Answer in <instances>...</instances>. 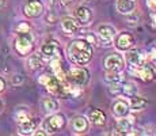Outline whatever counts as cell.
Here are the masks:
<instances>
[{
	"mask_svg": "<svg viewBox=\"0 0 156 136\" xmlns=\"http://www.w3.org/2000/svg\"><path fill=\"white\" fill-rule=\"evenodd\" d=\"M152 22H154V26L156 27V11L152 13Z\"/></svg>",
	"mask_w": 156,
	"mask_h": 136,
	"instance_id": "e575fe53",
	"label": "cell"
},
{
	"mask_svg": "<svg viewBox=\"0 0 156 136\" xmlns=\"http://www.w3.org/2000/svg\"><path fill=\"white\" fill-rule=\"evenodd\" d=\"M27 119H30V114L27 110H23V109L16 110V113H15V120H16L18 123L25 121V120H27Z\"/></svg>",
	"mask_w": 156,
	"mask_h": 136,
	"instance_id": "484cf974",
	"label": "cell"
},
{
	"mask_svg": "<svg viewBox=\"0 0 156 136\" xmlns=\"http://www.w3.org/2000/svg\"><path fill=\"white\" fill-rule=\"evenodd\" d=\"M94 49L87 40H75L68 45V59L76 65H86L91 61Z\"/></svg>",
	"mask_w": 156,
	"mask_h": 136,
	"instance_id": "6da1fadb",
	"label": "cell"
},
{
	"mask_svg": "<svg viewBox=\"0 0 156 136\" xmlns=\"http://www.w3.org/2000/svg\"><path fill=\"white\" fill-rule=\"evenodd\" d=\"M148 105V101H147L144 97L140 95H133L130 97V102H129V106H130L132 110H141Z\"/></svg>",
	"mask_w": 156,
	"mask_h": 136,
	"instance_id": "ffe728a7",
	"label": "cell"
},
{
	"mask_svg": "<svg viewBox=\"0 0 156 136\" xmlns=\"http://www.w3.org/2000/svg\"><path fill=\"white\" fill-rule=\"evenodd\" d=\"M61 27H62V30H64L67 34H76V33L80 30L82 25L77 22L76 18L67 17V18H64V19L61 20Z\"/></svg>",
	"mask_w": 156,
	"mask_h": 136,
	"instance_id": "4fadbf2b",
	"label": "cell"
},
{
	"mask_svg": "<svg viewBox=\"0 0 156 136\" xmlns=\"http://www.w3.org/2000/svg\"><path fill=\"white\" fill-rule=\"evenodd\" d=\"M109 93L112 95H121L122 94V84L121 83H110Z\"/></svg>",
	"mask_w": 156,
	"mask_h": 136,
	"instance_id": "d4e9b609",
	"label": "cell"
},
{
	"mask_svg": "<svg viewBox=\"0 0 156 136\" xmlns=\"http://www.w3.org/2000/svg\"><path fill=\"white\" fill-rule=\"evenodd\" d=\"M115 134L117 135H129L132 132V123L126 117H119V120L115 124Z\"/></svg>",
	"mask_w": 156,
	"mask_h": 136,
	"instance_id": "9a60e30c",
	"label": "cell"
},
{
	"mask_svg": "<svg viewBox=\"0 0 156 136\" xmlns=\"http://www.w3.org/2000/svg\"><path fill=\"white\" fill-rule=\"evenodd\" d=\"M106 82L107 83H121L124 80V76H122L121 72H114V71H109V74L106 75Z\"/></svg>",
	"mask_w": 156,
	"mask_h": 136,
	"instance_id": "603a6c76",
	"label": "cell"
},
{
	"mask_svg": "<svg viewBox=\"0 0 156 136\" xmlns=\"http://www.w3.org/2000/svg\"><path fill=\"white\" fill-rule=\"evenodd\" d=\"M97 33H98V37H99L101 42H112L117 34L115 29L112 25H99Z\"/></svg>",
	"mask_w": 156,
	"mask_h": 136,
	"instance_id": "9c48e42d",
	"label": "cell"
},
{
	"mask_svg": "<svg viewBox=\"0 0 156 136\" xmlns=\"http://www.w3.org/2000/svg\"><path fill=\"white\" fill-rule=\"evenodd\" d=\"M44 13V4L40 0H30L25 6V14L30 18H37Z\"/></svg>",
	"mask_w": 156,
	"mask_h": 136,
	"instance_id": "8fae6325",
	"label": "cell"
},
{
	"mask_svg": "<svg viewBox=\"0 0 156 136\" xmlns=\"http://www.w3.org/2000/svg\"><path fill=\"white\" fill-rule=\"evenodd\" d=\"M16 31L18 33H25V31H30V26L27 25V23H25V22H22L19 26L16 27Z\"/></svg>",
	"mask_w": 156,
	"mask_h": 136,
	"instance_id": "4316f807",
	"label": "cell"
},
{
	"mask_svg": "<svg viewBox=\"0 0 156 136\" xmlns=\"http://www.w3.org/2000/svg\"><path fill=\"white\" fill-rule=\"evenodd\" d=\"M112 112L115 117H126L130 112V106H129V102L125 99H117L115 102L112 105Z\"/></svg>",
	"mask_w": 156,
	"mask_h": 136,
	"instance_id": "7c38bea8",
	"label": "cell"
},
{
	"mask_svg": "<svg viewBox=\"0 0 156 136\" xmlns=\"http://www.w3.org/2000/svg\"><path fill=\"white\" fill-rule=\"evenodd\" d=\"M133 69H134V72H136V75H139L144 82H152L156 78L155 68L152 67V65H149L148 63L143 64L141 67H137V68H133Z\"/></svg>",
	"mask_w": 156,
	"mask_h": 136,
	"instance_id": "30bf717a",
	"label": "cell"
},
{
	"mask_svg": "<svg viewBox=\"0 0 156 136\" xmlns=\"http://www.w3.org/2000/svg\"><path fill=\"white\" fill-rule=\"evenodd\" d=\"M129 17H128V20H129V23H136V20H139V17H137L136 14H133V13H130V14H128Z\"/></svg>",
	"mask_w": 156,
	"mask_h": 136,
	"instance_id": "83f0119b",
	"label": "cell"
},
{
	"mask_svg": "<svg viewBox=\"0 0 156 136\" xmlns=\"http://www.w3.org/2000/svg\"><path fill=\"white\" fill-rule=\"evenodd\" d=\"M88 119L92 124H97V125H102V124L106 123V114L101 110V109H92L88 113Z\"/></svg>",
	"mask_w": 156,
	"mask_h": 136,
	"instance_id": "d6986e66",
	"label": "cell"
},
{
	"mask_svg": "<svg viewBox=\"0 0 156 136\" xmlns=\"http://www.w3.org/2000/svg\"><path fill=\"white\" fill-rule=\"evenodd\" d=\"M42 108L48 113H53V112L58 110V102L55 98H44L42 99Z\"/></svg>",
	"mask_w": 156,
	"mask_h": 136,
	"instance_id": "44dd1931",
	"label": "cell"
},
{
	"mask_svg": "<svg viewBox=\"0 0 156 136\" xmlns=\"http://www.w3.org/2000/svg\"><path fill=\"white\" fill-rule=\"evenodd\" d=\"M41 56L46 60L61 59V48L57 41H48L41 46Z\"/></svg>",
	"mask_w": 156,
	"mask_h": 136,
	"instance_id": "5b68a950",
	"label": "cell"
},
{
	"mask_svg": "<svg viewBox=\"0 0 156 136\" xmlns=\"http://www.w3.org/2000/svg\"><path fill=\"white\" fill-rule=\"evenodd\" d=\"M136 94H137V86L134 83L126 82L125 84H122V94L121 95H125V97H128V98H130V97H133Z\"/></svg>",
	"mask_w": 156,
	"mask_h": 136,
	"instance_id": "7402d4cb",
	"label": "cell"
},
{
	"mask_svg": "<svg viewBox=\"0 0 156 136\" xmlns=\"http://www.w3.org/2000/svg\"><path fill=\"white\" fill-rule=\"evenodd\" d=\"M2 109H3V102L0 101V112H2Z\"/></svg>",
	"mask_w": 156,
	"mask_h": 136,
	"instance_id": "8d00e7d4",
	"label": "cell"
},
{
	"mask_svg": "<svg viewBox=\"0 0 156 136\" xmlns=\"http://www.w3.org/2000/svg\"><path fill=\"white\" fill-rule=\"evenodd\" d=\"M33 135H35V136H45V135H48V132L45 131V129H38V131L33 132Z\"/></svg>",
	"mask_w": 156,
	"mask_h": 136,
	"instance_id": "4dcf8cb0",
	"label": "cell"
},
{
	"mask_svg": "<svg viewBox=\"0 0 156 136\" xmlns=\"http://www.w3.org/2000/svg\"><path fill=\"white\" fill-rule=\"evenodd\" d=\"M115 38V48L118 50H128L134 45V37L128 31L118 33Z\"/></svg>",
	"mask_w": 156,
	"mask_h": 136,
	"instance_id": "52a82bcc",
	"label": "cell"
},
{
	"mask_svg": "<svg viewBox=\"0 0 156 136\" xmlns=\"http://www.w3.org/2000/svg\"><path fill=\"white\" fill-rule=\"evenodd\" d=\"M115 6H117V11L124 15L133 13L134 8H136V3L133 0H117Z\"/></svg>",
	"mask_w": 156,
	"mask_h": 136,
	"instance_id": "e0dca14e",
	"label": "cell"
},
{
	"mask_svg": "<svg viewBox=\"0 0 156 136\" xmlns=\"http://www.w3.org/2000/svg\"><path fill=\"white\" fill-rule=\"evenodd\" d=\"M147 6L149 10L156 11V0H147Z\"/></svg>",
	"mask_w": 156,
	"mask_h": 136,
	"instance_id": "f1b7e54d",
	"label": "cell"
},
{
	"mask_svg": "<svg viewBox=\"0 0 156 136\" xmlns=\"http://www.w3.org/2000/svg\"><path fill=\"white\" fill-rule=\"evenodd\" d=\"M105 68L107 71H114V72H121L125 68V60L121 54L114 53L110 54L105 59Z\"/></svg>",
	"mask_w": 156,
	"mask_h": 136,
	"instance_id": "8992f818",
	"label": "cell"
},
{
	"mask_svg": "<svg viewBox=\"0 0 156 136\" xmlns=\"http://www.w3.org/2000/svg\"><path fill=\"white\" fill-rule=\"evenodd\" d=\"M151 57H152V60H154V61H156V46L152 48V50H151Z\"/></svg>",
	"mask_w": 156,
	"mask_h": 136,
	"instance_id": "836d02e7",
	"label": "cell"
},
{
	"mask_svg": "<svg viewBox=\"0 0 156 136\" xmlns=\"http://www.w3.org/2000/svg\"><path fill=\"white\" fill-rule=\"evenodd\" d=\"M126 61L132 68H137V67H141L143 64L147 63V56L144 54L143 50L133 49L126 54Z\"/></svg>",
	"mask_w": 156,
	"mask_h": 136,
	"instance_id": "ba28073f",
	"label": "cell"
},
{
	"mask_svg": "<svg viewBox=\"0 0 156 136\" xmlns=\"http://www.w3.org/2000/svg\"><path fill=\"white\" fill-rule=\"evenodd\" d=\"M34 48V38L30 31L18 33V37L15 38V49L20 56H27Z\"/></svg>",
	"mask_w": 156,
	"mask_h": 136,
	"instance_id": "7a4b0ae2",
	"label": "cell"
},
{
	"mask_svg": "<svg viewBox=\"0 0 156 136\" xmlns=\"http://www.w3.org/2000/svg\"><path fill=\"white\" fill-rule=\"evenodd\" d=\"M5 89V80L3 78H0V93H3Z\"/></svg>",
	"mask_w": 156,
	"mask_h": 136,
	"instance_id": "1f68e13d",
	"label": "cell"
},
{
	"mask_svg": "<svg viewBox=\"0 0 156 136\" xmlns=\"http://www.w3.org/2000/svg\"><path fill=\"white\" fill-rule=\"evenodd\" d=\"M2 6H4V0H0V7H2Z\"/></svg>",
	"mask_w": 156,
	"mask_h": 136,
	"instance_id": "d590c367",
	"label": "cell"
},
{
	"mask_svg": "<svg viewBox=\"0 0 156 136\" xmlns=\"http://www.w3.org/2000/svg\"><path fill=\"white\" fill-rule=\"evenodd\" d=\"M76 19L82 26L90 25V22L92 20V11L86 6H80L76 10Z\"/></svg>",
	"mask_w": 156,
	"mask_h": 136,
	"instance_id": "5bb4252c",
	"label": "cell"
},
{
	"mask_svg": "<svg viewBox=\"0 0 156 136\" xmlns=\"http://www.w3.org/2000/svg\"><path fill=\"white\" fill-rule=\"evenodd\" d=\"M23 82V76L22 75H15L12 78V84H20Z\"/></svg>",
	"mask_w": 156,
	"mask_h": 136,
	"instance_id": "f546056e",
	"label": "cell"
},
{
	"mask_svg": "<svg viewBox=\"0 0 156 136\" xmlns=\"http://www.w3.org/2000/svg\"><path fill=\"white\" fill-rule=\"evenodd\" d=\"M71 0H52V3H58V4H67Z\"/></svg>",
	"mask_w": 156,
	"mask_h": 136,
	"instance_id": "d6a6232c",
	"label": "cell"
},
{
	"mask_svg": "<svg viewBox=\"0 0 156 136\" xmlns=\"http://www.w3.org/2000/svg\"><path fill=\"white\" fill-rule=\"evenodd\" d=\"M65 123H67V120H65L64 114H60V113L52 114V116L45 119L44 129L48 132V134H55V132H58L60 129L64 128Z\"/></svg>",
	"mask_w": 156,
	"mask_h": 136,
	"instance_id": "277c9868",
	"label": "cell"
},
{
	"mask_svg": "<svg viewBox=\"0 0 156 136\" xmlns=\"http://www.w3.org/2000/svg\"><path fill=\"white\" fill-rule=\"evenodd\" d=\"M72 128L76 134H86L88 131V120L84 116H77L72 121Z\"/></svg>",
	"mask_w": 156,
	"mask_h": 136,
	"instance_id": "2e32d148",
	"label": "cell"
},
{
	"mask_svg": "<svg viewBox=\"0 0 156 136\" xmlns=\"http://www.w3.org/2000/svg\"><path fill=\"white\" fill-rule=\"evenodd\" d=\"M35 128H37V123L33 119H27L25 121L19 123V128L18 129H19V134L22 135H31L35 131Z\"/></svg>",
	"mask_w": 156,
	"mask_h": 136,
	"instance_id": "ac0fdd59",
	"label": "cell"
},
{
	"mask_svg": "<svg viewBox=\"0 0 156 136\" xmlns=\"http://www.w3.org/2000/svg\"><path fill=\"white\" fill-rule=\"evenodd\" d=\"M65 78H67V80L71 84L83 87L87 82H88L90 74H88V71H87V68L75 67V68L69 69V72H68V75H65Z\"/></svg>",
	"mask_w": 156,
	"mask_h": 136,
	"instance_id": "3957f363",
	"label": "cell"
},
{
	"mask_svg": "<svg viewBox=\"0 0 156 136\" xmlns=\"http://www.w3.org/2000/svg\"><path fill=\"white\" fill-rule=\"evenodd\" d=\"M29 67L31 69H40L42 67V60H41V56L38 54H33L29 59Z\"/></svg>",
	"mask_w": 156,
	"mask_h": 136,
	"instance_id": "cb8c5ba5",
	"label": "cell"
}]
</instances>
